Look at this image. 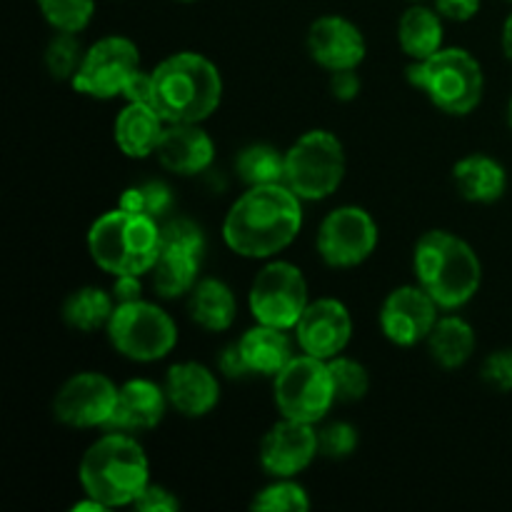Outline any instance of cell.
<instances>
[{
  "label": "cell",
  "mask_w": 512,
  "mask_h": 512,
  "mask_svg": "<svg viewBox=\"0 0 512 512\" xmlns=\"http://www.w3.org/2000/svg\"><path fill=\"white\" fill-rule=\"evenodd\" d=\"M303 228V200L285 183L253 185L223 220V240L235 255L268 260L288 248Z\"/></svg>",
  "instance_id": "obj_1"
},
{
  "label": "cell",
  "mask_w": 512,
  "mask_h": 512,
  "mask_svg": "<svg viewBox=\"0 0 512 512\" xmlns=\"http://www.w3.org/2000/svg\"><path fill=\"white\" fill-rule=\"evenodd\" d=\"M153 105L165 123H203L223 100V75L200 53H173L155 65Z\"/></svg>",
  "instance_id": "obj_2"
},
{
  "label": "cell",
  "mask_w": 512,
  "mask_h": 512,
  "mask_svg": "<svg viewBox=\"0 0 512 512\" xmlns=\"http://www.w3.org/2000/svg\"><path fill=\"white\" fill-rule=\"evenodd\" d=\"M85 495L105 508L133 505L150 485V463L143 445L123 430L103 435L85 450L78 468Z\"/></svg>",
  "instance_id": "obj_3"
},
{
  "label": "cell",
  "mask_w": 512,
  "mask_h": 512,
  "mask_svg": "<svg viewBox=\"0 0 512 512\" xmlns=\"http://www.w3.org/2000/svg\"><path fill=\"white\" fill-rule=\"evenodd\" d=\"M413 270L443 310H458L475 298L483 283L478 253L448 230H430L415 243Z\"/></svg>",
  "instance_id": "obj_4"
},
{
  "label": "cell",
  "mask_w": 512,
  "mask_h": 512,
  "mask_svg": "<svg viewBox=\"0 0 512 512\" xmlns=\"http://www.w3.org/2000/svg\"><path fill=\"white\" fill-rule=\"evenodd\" d=\"M88 253L113 278L150 273L160 255V223L118 205L90 225Z\"/></svg>",
  "instance_id": "obj_5"
},
{
  "label": "cell",
  "mask_w": 512,
  "mask_h": 512,
  "mask_svg": "<svg viewBox=\"0 0 512 512\" xmlns=\"http://www.w3.org/2000/svg\"><path fill=\"white\" fill-rule=\"evenodd\" d=\"M408 80L448 115L473 113L485 90L483 68L465 48H440L430 58L413 60Z\"/></svg>",
  "instance_id": "obj_6"
},
{
  "label": "cell",
  "mask_w": 512,
  "mask_h": 512,
  "mask_svg": "<svg viewBox=\"0 0 512 512\" xmlns=\"http://www.w3.org/2000/svg\"><path fill=\"white\" fill-rule=\"evenodd\" d=\"M345 178L343 143L330 130H308L285 150V185L300 200H325Z\"/></svg>",
  "instance_id": "obj_7"
},
{
  "label": "cell",
  "mask_w": 512,
  "mask_h": 512,
  "mask_svg": "<svg viewBox=\"0 0 512 512\" xmlns=\"http://www.w3.org/2000/svg\"><path fill=\"white\" fill-rule=\"evenodd\" d=\"M108 338L123 358L135 363H155L173 353L178 343L175 320L150 300L118 303L108 323Z\"/></svg>",
  "instance_id": "obj_8"
},
{
  "label": "cell",
  "mask_w": 512,
  "mask_h": 512,
  "mask_svg": "<svg viewBox=\"0 0 512 512\" xmlns=\"http://www.w3.org/2000/svg\"><path fill=\"white\" fill-rule=\"evenodd\" d=\"M275 405L283 418L320 423L330 413L335 400L333 378H330L328 360L313 355H295L283 370L273 378Z\"/></svg>",
  "instance_id": "obj_9"
},
{
  "label": "cell",
  "mask_w": 512,
  "mask_h": 512,
  "mask_svg": "<svg viewBox=\"0 0 512 512\" xmlns=\"http://www.w3.org/2000/svg\"><path fill=\"white\" fill-rule=\"evenodd\" d=\"M308 303V280L303 270L288 260L268 263L250 285L248 305L255 323L295 330Z\"/></svg>",
  "instance_id": "obj_10"
},
{
  "label": "cell",
  "mask_w": 512,
  "mask_h": 512,
  "mask_svg": "<svg viewBox=\"0 0 512 512\" xmlns=\"http://www.w3.org/2000/svg\"><path fill=\"white\" fill-rule=\"evenodd\" d=\"M140 70V50L125 35H108L85 50V58L75 78V93L95 100H110L125 93L133 75Z\"/></svg>",
  "instance_id": "obj_11"
},
{
  "label": "cell",
  "mask_w": 512,
  "mask_h": 512,
  "mask_svg": "<svg viewBox=\"0 0 512 512\" xmlns=\"http://www.w3.org/2000/svg\"><path fill=\"white\" fill-rule=\"evenodd\" d=\"M378 223L360 205L330 210L318 230V253L330 268H358L378 248Z\"/></svg>",
  "instance_id": "obj_12"
},
{
  "label": "cell",
  "mask_w": 512,
  "mask_h": 512,
  "mask_svg": "<svg viewBox=\"0 0 512 512\" xmlns=\"http://www.w3.org/2000/svg\"><path fill=\"white\" fill-rule=\"evenodd\" d=\"M118 385L103 373H78L55 393L53 413L68 428H108L118 403Z\"/></svg>",
  "instance_id": "obj_13"
},
{
  "label": "cell",
  "mask_w": 512,
  "mask_h": 512,
  "mask_svg": "<svg viewBox=\"0 0 512 512\" xmlns=\"http://www.w3.org/2000/svg\"><path fill=\"white\" fill-rule=\"evenodd\" d=\"M440 305L423 285H403L385 298L380 308V330L390 343L413 348L430 338L438 323Z\"/></svg>",
  "instance_id": "obj_14"
},
{
  "label": "cell",
  "mask_w": 512,
  "mask_h": 512,
  "mask_svg": "<svg viewBox=\"0 0 512 512\" xmlns=\"http://www.w3.org/2000/svg\"><path fill=\"white\" fill-rule=\"evenodd\" d=\"M353 338V318L345 303L335 298L310 300L295 325V340L305 355L333 360L343 355Z\"/></svg>",
  "instance_id": "obj_15"
},
{
  "label": "cell",
  "mask_w": 512,
  "mask_h": 512,
  "mask_svg": "<svg viewBox=\"0 0 512 512\" xmlns=\"http://www.w3.org/2000/svg\"><path fill=\"white\" fill-rule=\"evenodd\" d=\"M320 455L318 430L313 423L283 418L260 443V465L273 478H295Z\"/></svg>",
  "instance_id": "obj_16"
},
{
  "label": "cell",
  "mask_w": 512,
  "mask_h": 512,
  "mask_svg": "<svg viewBox=\"0 0 512 512\" xmlns=\"http://www.w3.org/2000/svg\"><path fill=\"white\" fill-rule=\"evenodd\" d=\"M308 50L315 63L335 73L358 68L368 53V43L353 20L343 15H323L310 25Z\"/></svg>",
  "instance_id": "obj_17"
},
{
  "label": "cell",
  "mask_w": 512,
  "mask_h": 512,
  "mask_svg": "<svg viewBox=\"0 0 512 512\" xmlns=\"http://www.w3.org/2000/svg\"><path fill=\"white\" fill-rule=\"evenodd\" d=\"M155 158L168 173L190 178L213 165L215 143L200 123H168Z\"/></svg>",
  "instance_id": "obj_18"
},
{
  "label": "cell",
  "mask_w": 512,
  "mask_h": 512,
  "mask_svg": "<svg viewBox=\"0 0 512 512\" xmlns=\"http://www.w3.org/2000/svg\"><path fill=\"white\" fill-rule=\"evenodd\" d=\"M165 393H168L170 408L178 410L185 418H203L213 413L220 403V380L205 365L195 360L175 363L165 375Z\"/></svg>",
  "instance_id": "obj_19"
},
{
  "label": "cell",
  "mask_w": 512,
  "mask_h": 512,
  "mask_svg": "<svg viewBox=\"0 0 512 512\" xmlns=\"http://www.w3.org/2000/svg\"><path fill=\"white\" fill-rule=\"evenodd\" d=\"M170 400L165 388L145 378H133L120 385L118 403H115L113 418H110V430H123V433H135V430H153L165 418Z\"/></svg>",
  "instance_id": "obj_20"
},
{
  "label": "cell",
  "mask_w": 512,
  "mask_h": 512,
  "mask_svg": "<svg viewBox=\"0 0 512 512\" xmlns=\"http://www.w3.org/2000/svg\"><path fill=\"white\" fill-rule=\"evenodd\" d=\"M165 118L148 103H128L118 113L113 125V138L120 153L128 158L143 160L155 155L160 138L165 133Z\"/></svg>",
  "instance_id": "obj_21"
},
{
  "label": "cell",
  "mask_w": 512,
  "mask_h": 512,
  "mask_svg": "<svg viewBox=\"0 0 512 512\" xmlns=\"http://www.w3.org/2000/svg\"><path fill=\"white\" fill-rule=\"evenodd\" d=\"M453 180L458 193L470 203H495L508 190V173L495 158L485 153L465 155L455 163Z\"/></svg>",
  "instance_id": "obj_22"
},
{
  "label": "cell",
  "mask_w": 512,
  "mask_h": 512,
  "mask_svg": "<svg viewBox=\"0 0 512 512\" xmlns=\"http://www.w3.org/2000/svg\"><path fill=\"white\" fill-rule=\"evenodd\" d=\"M238 345L250 373L265 378H275L295 358L288 330L273 325L258 323L238 340Z\"/></svg>",
  "instance_id": "obj_23"
},
{
  "label": "cell",
  "mask_w": 512,
  "mask_h": 512,
  "mask_svg": "<svg viewBox=\"0 0 512 512\" xmlns=\"http://www.w3.org/2000/svg\"><path fill=\"white\" fill-rule=\"evenodd\" d=\"M188 310L195 325L210 330V333H223L235 323L238 300L225 280L200 278L190 290Z\"/></svg>",
  "instance_id": "obj_24"
},
{
  "label": "cell",
  "mask_w": 512,
  "mask_h": 512,
  "mask_svg": "<svg viewBox=\"0 0 512 512\" xmlns=\"http://www.w3.org/2000/svg\"><path fill=\"white\" fill-rule=\"evenodd\" d=\"M443 15L423 3L410 5L398 23L400 48L413 60H425L443 48Z\"/></svg>",
  "instance_id": "obj_25"
},
{
  "label": "cell",
  "mask_w": 512,
  "mask_h": 512,
  "mask_svg": "<svg viewBox=\"0 0 512 512\" xmlns=\"http://www.w3.org/2000/svg\"><path fill=\"white\" fill-rule=\"evenodd\" d=\"M430 355L438 365L453 370L468 363L475 353V330L460 315H443L428 338Z\"/></svg>",
  "instance_id": "obj_26"
},
{
  "label": "cell",
  "mask_w": 512,
  "mask_h": 512,
  "mask_svg": "<svg viewBox=\"0 0 512 512\" xmlns=\"http://www.w3.org/2000/svg\"><path fill=\"white\" fill-rule=\"evenodd\" d=\"M115 305L118 303H115L113 295L105 293L103 288L85 285V288L73 290V293L65 298L60 315H63V320L73 330H80V333H95V330L100 328H108Z\"/></svg>",
  "instance_id": "obj_27"
},
{
  "label": "cell",
  "mask_w": 512,
  "mask_h": 512,
  "mask_svg": "<svg viewBox=\"0 0 512 512\" xmlns=\"http://www.w3.org/2000/svg\"><path fill=\"white\" fill-rule=\"evenodd\" d=\"M200 260L195 255L175 253V250H160L158 260L150 268V280H153V288L160 298L173 300L180 295H190V290L198 283V270Z\"/></svg>",
  "instance_id": "obj_28"
},
{
  "label": "cell",
  "mask_w": 512,
  "mask_h": 512,
  "mask_svg": "<svg viewBox=\"0 0 512 512\" xmlns=\"http://www.w3.org/2000/svg\"><path fill=\"white\" fill-rule=\"evenodd\" d=\"M235 173L248 188L285 183V153L268 143H253L238 153Z\"/></svg>",
  "instance_id": "obj_29"
},
{
  "label": "cell",
  "mask_w": 512,
  "mask_h": 512,
  "mask_svg": "<svg viewBox=\"0 0 512 512\" xmlns=\"http://www.w3.org/2000/svg\"><path fill=\"white\" fill-rule=\"evenodd\" d=\"M120 208L130 210V213L148 215L153 220H165L173 210V190L163 183V180H145V183L130 185L120 193L118 200Z\"/></svg>",
  "instance_id": "obj_30"
},
{
  "label": "cell",
  "mask_w": 512,
  "mask_h": 512,
  "mask_svg": "<svg viewBox=\"0 0 512 512\" xmlns=\"http://www.w3.org/2000/svg\"><path fill=\"white\" fill-rule=\"evenodd\" d=\"M253 510L263 512H305L310 510V498L300 483L293 478H275L253 498Z\"/></svg>",
  "instance_id": "obj_31"
},
{
  "label": "cell",
  "mask_w": 512,
  "mask_h": 512,
  "mask_svg": "<svg viewBox=\"0 0 512 512\" xmlns=\"http://www.w3.org/2000/svg\"><path fill=\"white\" fill-rule=\"evenodd\" d=\"M40 15L60 33H80L90 25L95 0H38Z\"/></svg>",
  "instance_id": "obj_32"
},
{
  "label": "cell",
  "mask_w": 512,
  "mask_h": 512,
  "mask_svg": "<svg viewBox=\"0 0 512 512\" xmlns=\"http://www.w3.org/2000/svg\"><path fill=\"white\" fill-rule=\"evenodd\" d=\"M328 368L330 378H333L335 400H338V403H355V400H363L365 395H368V370H365V365H360L358 360L338 355V358L328 360Z\"/></svg>",
  "instance_id": "obj_33"
},
{
  "label": "cell",
  "mask_w": 512,
  "mask_h": 512,
  "mask_svg": "<svg viewBox=\"0 0 512 512\" xmlns=\"http://www.w3.org/2000/svg\"><path fill=\"white\" fill-rule=\"evenodd\" d=\"M160 250H175V253L195 255L203 258L205 250V235L198 223L190 218L175 215V218L160 220Z\"/></svg>",
  "instance_id": "obj_34"
},
{
  "label": "cell",
  "mask_w": 512,
  "mask_h": 512,
  "mask_svg": "<svg viewBox=\"0 0 512 512\" xmlns=\"http://www.w3.org/2000/svg\"><path fill=\"white\" fill-rule=\"evenodd\" d=\"M85 58V50L80 45L78 33H60L50 40L45 50V65L55 80H73Z\"/></svg>",
  "instance_id": "obj_35"
},
{
  "label": "cell",
  "mask_w": 512,
  "mask_h": 512,
  "mask_svg": "<svg viewBox=\"0 0 512 512\" xmlns=\"http://www.w3.org/2000/svg\"><path fill=\"white\" fill-rule=\"evenodd\" d=\"M318 440L320 455L330 460H343L350 458L358 448V430L345 420H335V423H328L318 430Z\"/></svg>",
  "instance_id": "obj_36"
},
{
  "label": "cell",
  "mask_w": 512,
  "mask_h": 512,
  "mask_svg": "<svg viewBox=\"0 0 512 512\" xmlns=\"http://www.w3.org/2000/svg\"><path fill=\"white\" fill-rule=\"evenodd\" d=\"M485 383L500 393H512V348L495 350L485 358L483 370H480Z\"/></svg>",
  "instance_id": "obj_37"
},
{
  "label": "cell",
  "mask_w": 512,
  "mask_h": 512,
  "mask_svg": "<svg viewBox=\"0 0 512 512\" xmlns=\"http://www.w3.org/2000/svg\"><path fill=\"white\" fill-rule=\"evenodd\" d=\"M133 508L140 512H175L180 510V500L175 498L168 488H163V485L150 483L148 488L140 493V498L135 500Z\"/></svg>",
  "instance_id": "obj_38"
},
{
  "label": "cell",
  "mask_w": 512,
  "mask_h": 512,
  "mask_svg": "<svg viewBox=\"0 0 512 512\" xmlns=\"http://www.w3.org/2000/svg\"><path fill=\"white\" fill-rule=\"evenodd\" d=\"M480 5H483V0H435L438 13L443 18L455 20V23L473 20L480 13Z\"/></svg>",
  "instance_id": "obj_39"
},
{
  "label": "cell",
  "mask_w": 512,
  "mask_h": 512,
  "mask_svg": "<svg viewBox=\"0 0 512 512\" xmlns=\"http://www.w3.org/2000/svg\"><path fill=\"white\" fill-rule=\"evenodd\" d=\"M330 93L335 95V100H343V103L358 98L360 78L358 73H355V68L335 70V73L330 75Z\"/></svg>",
  "instance_id": "obj_40"
},
{
  "label": "cell",
  "mask_w": 512,
  "mask_h": 512,
  "mask_svg": "<svg viewBox=\"0 0 512 512\" xmlns=\"http://www.w3.org/2000/svg\"><path fill=\"white\" fill-rule=\"evenodd\" d=\"M218 368L220 373L225 375V378H243V375H248V365H245V358L243 353H240V345H225L223 350H220L218 355Z\"/></svg>",
  "instance_id": "obj_41"
},
{
  "label": "cell",
  "mask_w": 512,
  "mask_h": 512,
  "mask_svg": "<svg viewBox=\"0 0 512 512\" xmlns=\"http://www.w3.org/2000/svg\"><path fill=\"white\" fill-rule=\"evenodd\" d=\"M123 98L128 100V103L153 105V75L138 70V73L133 75V80L128 83V88H125ZM153 108H155V105H153Z\"/></svg>",
  "instance_id": "obj_42"
},
{
  "label": "cell",
  "mask_w": 512,
  "mask_h": 512,
  "mask_svg": "<svg viewBox=\"0 0 512 512\" xmlns=\"http://www.w3.org/2000/svg\"><path fill=\"white\" fill-rule=\"evenodd\" d=\"M143 275H118L113 285L115 303H133V300L143 298Z\"/></svg>",
  "instance_id": "obj_43"
},
{
  "label": "cell",
  "mask_w": 512,
  "mask_h": 512,
  "mask_svg": "<svg viewBox=\"0 0 512 512\" xmlns=\"http://www.w3.org/2000/svg\"><path fill=\"white\" fill-rule=\"evenodd\" d=\"M503 53L508 55V60L512 63V13L503 23Z\"/></svg>",
  "instance_id": "obj_44"
},
{
  "label": "cell",
  "mask_w": 512,
  "mask_h": 512,
  "mask_svg": "<svg viewBox=\"0 0 512 512\" xmlns=\"http://www.w3.org/2000/svg\"><path fill=\"white\" fill-rule=\"evenodd\" d=\"M508 123H510V128H512V98H510V103H508Z\"/></svg>",
  "instance_id": "obj_45"
},
{
  "label": "cell",
  "mask_w": 512,
  "mask_h": 512,
  "mask_svg": "<svg viewBox=\"0 0 512 512\" xmlns=\"http://www.w3.org/2000/svg\"><path fill=\"white\" fill-rule=\"evenodd\" d=\"M178 3H195V0H178Z\"/></svg>",
  "instance_id": "obj_46"
},
{
  "label": "cell",
  "mask_w": 512,
  "mask_h": 512,
  "mask_svg": "<svg viewBox=\"0 0 512 512\" xmlns=\"http://www.w3.org/2000/svg\"><path fill=\"white\" fill-rule=\"evenodd\" d=\"M413 3H420V0H413Z\"/></svg>",
  "instance_id": "obj_47"
}]
</instances>
